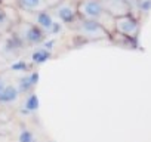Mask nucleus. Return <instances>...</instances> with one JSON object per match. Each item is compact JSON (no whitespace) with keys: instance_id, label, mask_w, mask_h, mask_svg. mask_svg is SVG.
<instances>
[{"instance_id":"f257e3e1","label":"nucleus","mask_w":151,"mask_h":142,"mask_svg":"<svg viewBox=\"0 0 151 142\" xmlns=\"http://www.w3.org/2000/svg\"><path fill=\"white\" fill-rule=\"evenodd\" d=\"M114 31L120 34H127V36H138L139 21L132 15V12L117 15L114 16Z\"/></svg>"},{"instance_id":"f03ea898","label":"nucleus","mask_w":151,"mask_h":142,"mask_svg":"<svg viewBox=\"0 0 151 142\" xmlns=\"http://www.w3.org/2000/svg\"><path fill=\"white\" fill-rule=\"evenodd\" d=\"M79 30L83 36L89 37V39H95V40H99V39H105V37H110L108 33L104 30V27L99 24L98 19H91V18H79Z\"/></svg>"},{"instance_id":"7ed1b4c3","label":"nucleus","mask_w":151,"mask_h":142,"mask_svg":"<svg viewBox=\"0 0 151 142\" xmlns=\"http://www.w3.org/2000/svg\"><path fill=\"white\" fill-rule=\"evenodd\" d=\"M76 9H77L79 18H91V19H98L104 12L102 3L99 0H80Z\"/></svg>"},{"instance_id":"20e7f679","label":"nucleus","mask_w":151,"mask_h":142,"mask_svg":"<svg viewBox=\"0 0 151 142\" xmlns=\"http://www.w3.org/2000/svg\"><path fill=\"white\" fill-rule=\"evenodd\" d=\"M22 39L27 44H40L46 39V31L37 24H28L22 33Z\"/></svg>"},{"instance_id":"39448f33","label":"nucleus","mask_w":151,"mask_h":142,"mask_svg":"<svg viewBox=\"0 0 151 142\" xmlns=\"http://www.w3.org/2000/svg\"><path fill=\"white\" fill-rule=\"evenodd\" d=\"M55 9H56V15L61 19V22H64V24H73V22L77 21V9L73 8L68 3H65V0H64V2H61L58 6H55Z\"/></svg>"},{"instance_id":"423d86ee","label":"nucleus","mask_w":151,"mask_h":142,"mask_svg":"<svg viewBox=\"0 0 151 142\" xmlns=\"http://www.w3.org/2000/svg\"><path fill=\"white\" fill-rule=\"evenodd\" d=\"M25 40L22 39V36L17 34V33H12L6 42H5V47H3V53L6 55H14V53H18L19 50H22L25 47Z\"/></svg>"},{"instance_id":"0eeeda50","label":"nucleus","mask_w":151,"mask_h":142,"mask_svg":"<svg viewBox=\"0 0 151 142\" xmlns=\"http://www.w3.org/2000/svg\"><path fill=\"white\" fill-rule=\"evenodd\" d=\"M18 95H19L18 89L14 85H8L0 92V104H11L18 99Z\"/></svg>"},{"instance_id":"6e6552de","label":"nucleus","mask_w":151,"mask_h":142,"mask_svg":"<svg viewBox=\"0 0 151 142\" xmlns=\"http://www.w3.org/2000/svg\"><path fill=\"white\" fill-rule=\"evenodd\" d=\"M36 22H37V25L40 28H43L46 33H49V28L53 22V18L47 11H39L37 15H36Z\"/></svg>"},{"instance_id":"1a4fd4ad","label":"nucleus","mask_w":151,"mask_h":142,"mask_svg":"<svg viewBox=\"0 0 151 142\" xmlns=\"http://www.w3.org/2000/svg\"><path fill=\"white\" fill-rule=\"evenodd\" d=\"M50 58H52V52L46 50L45 47L36 49V50L31 53V62L36 64V65H42V64L47 62Z\"/></svg>"},{"instance_id":"9d476101","label":"nucleus","mask_w":151,"mask_h":142,"mask_svg":"<svg viewBox=\"0 0 151 142\" xmlns=\"http://www.w3.org/2000/svg\"><path fill=\"white\" fill-rule=\"evenodd\" d=\"M43 5V0H17V8L25 12H34Z\"/></svg>"},{"instance_id":"9b49d317","label":"nucleus","mask_w":151,"mask_h":142,"mask_svg":"<svg viewBox=\"0 0 151 142\" xmlns=\"http://www.w3.org/2000/svg\"><path fill=\"white\" fill-rule=\"evenodd\" d=\"M39 107H40V102H39V96L34 93V92H31L28 96H27V99H25V102H24V108L31 114V113H34V111H37L39 110Z\"/></svg>"},{"instance_id":"f8f14e48","label":"nucleus","mask_w":151,"mask_h":142,"mask_svg":"<svg viewBox=\"0 0 151 142\" xmlns=\"http://www.w3.org/2000/svg\"><path fill=\"white\" fill-rule=\"evenodd\" d=\"M33 87H34V86H33V83H31V80H30V76H22V77L18 80L17 89H18L19 93H28Z\"/></svg>"},{"instance_id":"ddd939ff","label":"nucleus","mask_w":151,"mask_h":142,"mask_svg":"<svg viewBox=\"0 0 151 142\" xmlns=\"http://www.w3.org/2000/svg\"><path fill=\"white\" fill-rule=\"evenodd\" d=\"M36 138H34V135H33V132L31 130H27V129H24L21 133H19V136H18V141L19 142H33Z\"/></svg>"},{"instance_id":"4468645a","label":"nucleus","mask_w":151,"mask_h":142,"mask_svg":"<svg viewBox=\"0 0 151 142\" xmlns=\"http://www.w3.org/2000/svg\"><path fill=\"white\" fill-rule=\"evenodd\" d=\"M11 70H12V71H19V73H24V71L28 70V64H27L25 61L19 59V61H17V62H14V64L11 65Z\"/></svg>"},{"instance_id":"2eb2a0df","label":"nucleus","mask_w":151,"mask_h":142,"mask_svg":"<svg viewBox=\"0 0 151 142\" xmlns=\"http://www.w3.org/2000/svg\"><path fill=\"white\" fill-rule=\"evenodd\" d=\"M138 9L144 14H148L150 9H151V0H141L139 5H138Z\"/></svg>"},{"instance_id":"dca6fc26","label":"nucleus","mask_w":151,"mask_h":142,"mask_svg":"<svg viewBox=\"0 0 151 142\" xmlns=\"http://www.w3.org/2000/svg\"><path fill=\"white\" fill-rule=\"evenodd\" d=\"M61 24L59 22H52V25H50V28H49V33L50 34H53V36H56L59 31H61Z\"/></svg>"},{"instance_id":"f3484780","label":"nucleus","mask_w":151,"mask_h":142,"mask_svg":"<svg viewBox=\"0 0 151 142\" xmlns=\"http://www.w3.org/2000/svg\"><path fill=\"white\" fill-rule=\"evenodd\" d=\"M42 43H43V47L49 52H52L55 49V40H43Z\"/></svg>"},{"instance_id":"a211bd4d","label":"nucleus","mask_w":151,"mask_h":142,"mask_svg":"<svg viewBox=\"0 0 151 142\" xmlns=\"http://www.w3.org/2000/svg\"><path fill=\"white\" fill-rule=\"evenodd\" d=\"M30 80L33 83V86H37L39 80H40V74H39V71H33V73L30 74Z\"/></svg>"},{"instance_id":"6ab92c4d","label":"nucleus","mask_w":151,"mask_h":142,"mask_svg":"<svg viewBox=\"0 0 151 142\" xmlns=\"http://www.w3.org/2000/svg\"><path fill=\"white\" fill-rule=\"evenodd\" d=\"M61 2H64V0H43V3H47V5H49V6H52V8L58 6Z\"/></svg>"},{"instance_id":"aec40b11","label":"nucleus","mask_w":151,"mask_h":142,"mask_svg":"<svg viewBox=\"0 0 151 142\" xmlns=\"http://www.w3.org/2000/svg\"><path fill=\"white\" fill-rule=\"evenodd\" d=\"M6 86V83H5V80H3V77L0 76V92H2V89Z\"/></svg>"}]
</instances>
